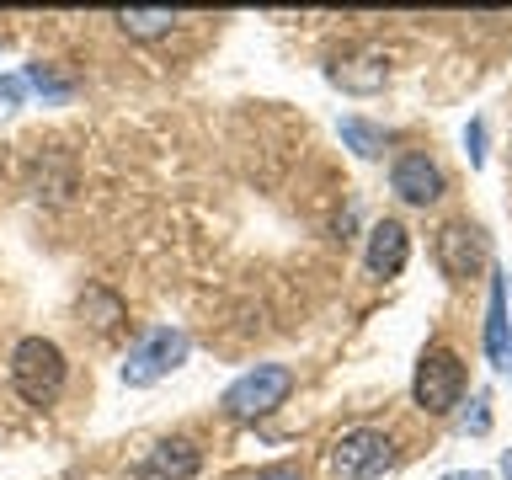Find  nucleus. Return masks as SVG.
<instances>
[{"label":"nucleus","mask_w":512,"mask_h":480,"mask_svg":"<svg viewBox=\"0 0 512 480\" xmlns=\"http://www.w3.org/2000/svg\"><path fill=\"white\" fill-rule=\"evenodd\" d=\"M11 384H16V395H22L27 406H48V400L64 390V352L54 342H43V336L16 342V352H11Z\"/></svg>","instance_id":"obj_1"},{"label":"nucleus","mask_w":512,"mask_h":480,"mask_svg":"<svg viewBox=\"0 0 512 480\" xmlns=\"http://www.w3.org/2000/svg\"><path fill=\"white\" fill-rule=\"evenodd\" d=\"M459 395H464V363H459V352L427 347L422 363H416V379H411V400L427 416H443V411L459 406Z\"/></svg>","instance_id":"obj_2"},{"label":"nucleus","mask_w":512,"mask_h":480,"mask_svg":"<svg viewBox=\"0 0 512 480\" xmlns=\"http://www.w3.org/2000/svg\"><path fill=\"white\" fill-rule=\"evenodd\" d=\"M288 390H294V374H288L283 363H256L251 374H240L230 390H224V411H230L235 422H256V416H267L272 406H283Z\"/></svg>","instance_id":"obj_3"},{"label":"nucleus","mask_w":512,"mask_h":480,"mask_svg":"<svg viewBox=\"0 0 512 480\" xmlns=\"http://www.w3.org/2000/svg\"><path fill=\"white\" fill-rule=\"evenodd\" d=\"M187 347H192V342H187V331L160 326V331H150V336H144V342L123 358V374H118V379L128 384V390H144V384L166 379L171 368L187 358Z\"/></svg>","instance_id":"obj_4"},{"label":"nucleus","mask_w":512,"mask_h":480,"mask_svg":"<svg viewBox=\"0 0 512 480\" xmlns=\"http://www.w3.org/2000/svg\"><path fill=\"white\" fill-rule=\"evenodd\" d=\"M390 464H395V443L379 427H352L331 443V475H342V480H368V475L390 470Z\"/></svg>","instance_id":"obj_5"},{"label":"nucleus","mask_w":512,"mask_h":480,"mask_svg":"<svg viewBox=\"0 0 512 480\" xmlns=\"http://www.w3.org/2000/svg\"><path fill=\"white\" fill-rule=\"evenodd\" d=\"M486 262H491V246H486V235H480V224L454 219V224L438 230V267L448 272V278L464 283V278H475Z\"/></svg>","instance_id":"obj_6"},{"label":"nucleus","mask_w":512,"mask_h":480,"mask_svg":"<svg viewBox=\"0 0 512 480\" xmlns=\"http://www.w3.org/2000/svg\"><path fill=\"white\" fill-rule=\"evenodd\" d=\"M198 464H203L198 443H187V438H166V443H155L150 454L139 459L134 480H192V475H198Z\"/></svg>","instance_id":"obj_7"},{"label":"nucleus","mask_w":512,"mask_h":480,"mask_svg":"<svg viewBox=\"0 0 512 480\" xmlns=\"http://www.w3.org/2000/svg\"><path fill=\"white\" fill-rule=\"evenodd\" d=\"M390 182H395L400 198L416 203V208H427V203H438V198H443V171L432 166L422 150L400 155V160H395V171H390Z\"/></svg>","instance_id":"obj_8"},{"label":"nucleus","mask_w":512,"mask_h":480,"mask_svg":"<svg viewBox=\"0 0 512 480\" xmlns=\"http://www.w3.org/2000/svg\"><path fill=\"white\" fill-rule=\"evenodd\" d=\"M406 256H411L406 224H395V219L374 224V235H368V272H374V278H395V272L406 267Z\"/></svg>","instance_id":"obj_9"},{"label":"nucleus","mask_w":512,"mask_h":480,"mask_svg":"<svg viewBox=\"0 0 512 480\" xmlns=\"http://www.w3.org/2000/svg\"><path fill=\"white\" fill-rule=\"evenodd\" d=\"M326 75H331V86H342L352 96H374V91H384V80H390V64L379 54H352V59H336Z\"/></svg>","instance_id":"obj_10"},{"label":"nucleus","mask_w":512,"mask_h":480,"mask_svg":"<svg viewBox=\"0 0 512 480\" xmlns=\"http://www.w3.org/2000/svg\"><path fill=\"white\" fill-rule=\"evenodd\" d=\"M486 352L491 363H512V320H507V272L491 278V310H486Z\"/></svg>","instance_id":"obj_11"},{"label":"nucleus","mask_w":512,"mask_h":480,"mask_svg":"<svg viewBox=\"0 0 512 480\" xmlns=\"http://www.w3.org/2000/svg\"><path fill=\"white\" fill-rule=\"evenodd\" d=\"M118 27L128 32V38H166V32L176 27V11H160V6H128V11H118Z\"/></svg>","instance_id":"obj_12"},{"label":"nucleus","mask_w":512,"mask_h":480,"mask_svg":"<svg viewBox=\"0 0 512 480\" xmlns=\"http://www.w3.org/2000/svg\"><path fill=\"white\" fill-rule=\"evenodd\" d=\"M80 315H86L96 331H118V320H123V299L112 294V288H86V294H80Z\"/></svg>","instance_id":"obj_13"},{"label":"nucleus","mask_w":512,"mask_h":480,"mask_svg":"<svg viewBox=\"0 0 512 480\" xmlns=\"http://www.w3.org/2000/svg\"><path fill=\"white\" fill-rule=\"evenodd\" d=\"M342 139H347V150L358 155V160H374L384 150V134L374 123H363V118H342Z\"/></svg>","instance_id":"obj_14"},{"label":"nucleus","mask_w":512,"mask_h":480,"mask_svg":"<svg viewBox=\"0 0 512 480\" xmlns=\"http://www.w3.org/2000/svg\"><path fill=\"white\" fill-rule=\"evenodd\" d=\"M27 86L32 91H38V96H48V102H64V96H70V86H64V80L54 75V70H48V64H27Z\"/></svg>","instance_id":"obj_15"},{"label":"nucleus","mask_w":512,"mask_h":480,"mask_svg":"<svg viewBox=\"0 0 512 480\" xmlns=\"http://www.w3.org/2000/svg\"><path fill=\"white\" fill-rule=\"evenodd\" d=\"M22 91H27V80H22V75H0V118H6V112L22 102Z\"/></svg>","instance_id":"obj_16"},{"label":"nucleus","mask_w":512,"mask_h":480,"mask_svg":"<svg viewBox=\"0 0 512 480\" xmlns=\"http://www.w3.org/2000/svg\"><path fill=\"white\" fill-rule=\"evenodd\" d=\"M464 150H470V166H480V160H486V123H470V128H464Z\"/></svg>","instance_id":"obj_17"},{"label":"nucleus","mask_w":512,"mask_h":480,"mask_svg":"<svg viewBox=\"0 0 512 480\" xmlns=\"http://www.w3.org/2000/svg\"><path fill=\"white\" fill-rule=\"evenodd\" d=\"M470 406H475V411L464 416V432H486V422H491V416H486V395H475Z\"/></svg>","instance_id":"obj_18"},{"label":"nucleus","mask_w":512,"mask_h":480,"mask_svg":"<svg viewBox=\"0 0 512 480\" xmlns=\"http://www.w3.org/2000/svg\"><path fill=\"white\" fill-rule=\"evenodd\" d=\"M246 480H299V470H288V464H278V470H256Z\"/></svg>","instance_id":"obj_19"},{"label":"nucleus","mask_w":512,"mask_h":480,"mask_svg":"<svg viewBox=\"0 0 512 480\" xmlns=\"http://www.w3.org/2000/svg\"><path fill=\"white\" fill-rule=\"evenodd\" d=\"M443 480H486L480 470H454V475H443Z\"/></svg>","instance_id":"obj_20"},{"label":"nucleus","mask_w":512,"mask_h":480,"mask_svg":"<svg viewBox=\"0 0 512 480\" xmlns=\"http://www.w3.org/2000/svg\"><path fill=\"white\" fill-rule=\"evenodd\" d=\"M502 475H507V480H512V454H507V459H502Z\"/></svg>","instance_id":"obj_21"}]
</instances>
